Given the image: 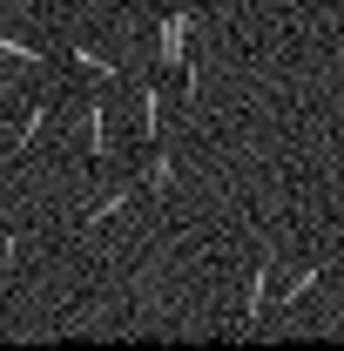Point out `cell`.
I'll list each match as a JSON object with an SVG mask.
<instances>
[{
	"instance_id": "obj_1",
	"label": "cell",
	"mask_w": 344,
	"mask_h": 351,
	"mask_svg": "<svg viewBox=\"0 0 344 351\" xmlns=\"http://www.w3.org/2000/svg\"><path fill=\"white\" fill-rule=\"evenodd\" d=\"M189 27H196V14H189V7L162 21V41H156V61H162V68H182V54H189Z\"/></svg>"
},
{
	"instance_id": "obj_2",
	"label": "cell",
	"mask_w": 344,
	"mask_h": 351,
	"mask_svg": "<svg viewBox=\"0 0 344 351\" xmlns=\"http://www.w3.org/2000/svg\"><path fill=\"white\" fill-rule=\"evenodd\" d=\"M263 298H270V263L250 270V291H243V324H250V331L263 324Z\"/></svg>"
},
{
	"instance_id": "obj_3",
	"label": "cell",
	"mask_w": 344,
	"mask_h": 351,
	"mask_svg": "<svg viewBox=\"0 0 344 351\" xmlns=\"http://www.w3.org/2000/svg\"><path fill=\"white\" fill-rule=\"evenodd\" d=\"M68 61H75L82 75H101V82H122V68H115V61H101V54H95L88 41H75V47H68Z\"/></svg>"
},
{
	"instance_id": "obj_4",
	"label": "cell",
	"mask_w": 344,
	"mask_h": 351,
	"mask_svg": "<svg viewBox=\"0 0 344 351\" xmlns=\"http://www.w3.org/2000/svg\"><path fill=\"white\" fill-rule=\"evenodd\" d=\"M129 203H135V189H108V196H101V203H95V210H88V217H82V230H101V223H108V217H122Z\"/></svg>"
},
{
	"instance_id": "obj_5",
	"label": "cell",
	"mask_w": 344,
	"mask_h": 351,
	"mask_svg": "<svg viewBox=\"0 0 344 351\" xmlns=\"http://www.w3.org/2000/svg\"><path fill=\"white\" fill-rule=\"evenodd\" d=\"M101 156H108V108L88 101V162H101Z\"/></svg>"
},
{
	"instance_id": "obj_6",
	"label": "cell",
	"mask_w": 344,
	"mask_h": 351,
	"mask_svg": "<svg viewBox=\"0 0 344 351\" xmlns=\"http://www.w3.org/2000/svg\"><path fill=\"white\" fill-rule=\"evenodd\" d=\"M142 135L162 142V88H156V82H142Z\"/></svg>"
},
{
	"instance_id": "obj_7",
	"label": "cell",
	"mask_w": 344,
	"mask_h": 351,
	"mask_svg": "<svg viewBox=\"0 0 344 351\" xmlns=\"http://www.w3.org/2000/svg\"><path fill=\"white\" fill-rule=\"evenodd\" d=\"M47 129V101H27V115H21V135H14V149H34Z\"/></svg>"
},
{
	"instance_id": "obj_8",
	"label": "cell",
	"mask_w": 344,
	"mask_h": 351,
	"mask_svg": "<svg viewBox=\"0 0 344 351\" xmlns=\"http://www.w3.org/2000/svg\"><path fill=\"white\" fill-rule=\"evenodd\" d=\"M317 277H324V263H304L297 277H291V291H284V298H277V304H304V298H310V291H317Z\"/></svg>"
},
{
	"instance_id": "obj_9",
	"label": "cell",
	"mask_w": 344,
	"mask_h": 351,
	"mask_svg": "<svg viewBox=\"0 0 344 351\" xmlns=\"http://www.w3.org/2000/svg\"><path fill=\"white\" fill-rule=\"evenodd\" d=\"M0 54H7V61H27V68H41V61H47V47L21 41V34H0Z\"/></svg>"
},
{
	"instance_id": "obj_10",
	"label": "cell",
	"mask_w": 344,
	"mask_h": 351,
	"mask_svg": "<svg viewBox=\"0 0 344 351\" xmlns=\"http://www.w3.org/2000/svg\"><path fill=\"white\" fill-rule=\"evenodd\" d=\"M142 189H175V156L169 149H156V162H149V182Z\"/></svg>"
}]
</instances>
